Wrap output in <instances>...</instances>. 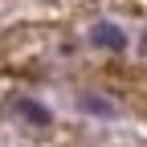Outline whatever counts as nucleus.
I'll use <instances>...</instances> for the list:
<instances>
[{
	"label": "nucleus",
	"instance_id": "obj_1",
	"mask_svg": "<svg viewBox=\"0 0 147 147\" xmlns=\"http://www.w3.org/2000/svg\"><path fill=\"white\" fill-rule=\"evenodd\" d=\"M94 41L106 45V49H123V33L115 25H94Z\"/></svg>",
	"mask_w": 147,
	"mask_h": 147
},
{
	"label": "nucleus",
	"instance_id": "obj_2",
	"mask_svg": "<svg viewBox=\"0 0 147 147\" xmlns=\"http://www.w3.org/2000/svg\"><path fill=\"white\" fill-rule=\"evenodd\" d=\"M82 106H86V110H94V115H110V106L98 102V98H82Z\"/></svg>",
	"mask_w": 147,
	"mask_h": 147
},
{
	"label": "nucleus",
	"instance_id": "obj_3",
	"mask_svg": "<svg viewBox=\"0 0 147 147\" xmlns=\"http://www.w3.org/2000/svg\"><path fill=\"white\" fill-rule=\"evenodd\" d=\"M21 110H25V115H29L33 123H45V110H37L33 102H21Z\"/></svg>",
	"mask_w": 147,
	"mask_h": 147
}]
</instances>
